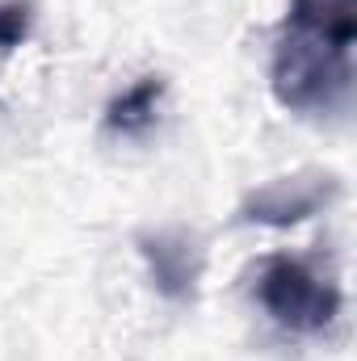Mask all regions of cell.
Returning a JSON list of instances; mask_svg holds the SVG:
<instances>
[{
  "label": "cell",
  "mask_w": 357,
  "mask_h": 361,
  "mask_svg": "<svg viewBox=\"0 0 357 361\" xmlns=\"http://www.w3.org/2000/svg\"><path fill=\"white\" fill-rule=\"evenodd\" d=\"M269 89L277 105L290 114H307V118L345 114L353 101V51L303 38L294 30H277Z\"/></svg>",
  "instance_id": "obj_1"
},
{
  "label": "cell",
  "mask_w": 357,
  "mask_h": 361,
  "mask_svg": "<svg viewBox=\"0 0 357 361\" xmlns=\"http://www.w3.org/2000/svg\"><path fill=\"white\" fill-rule=\"evenodd\" d=\"M248 277L261 311L290 336H324L341 315L337 273L311 257L269 252L248 269Z\"/></svg>",
  "instance_id": "obj_2"
},
{
  "label": "cell",
  "mask_w": 357,
  "mask_h": 361,
  "mask_svg": "<svg viewBox=\"0 0 357 361\" xmlns=\"http://www.w3.org/2000/svg\"><path fill=\"white\" fill-rule=\"evenodd\" d=\"M341 197V180L324 169H303V173H286L265 185H257L240 210L236 223H257V227H298L315 214H324L332 202Z\"/></svg>",
  "instance_id": "obj_3"
},
{
  "label": "cell",
  "mask_w": 357,
  "mask_h": 361,
  "mask_svg": "<svg viewBox=\"0 0 357 361\" xmlns=\"http://www.w3.org/2000/svg\"><path fill=\"white\" fill-rule=\"evenodd\" d=\"M135 244H139V257L147 265L156 294H164L169 302H193L202 269H206L202 240L185 227H152V231H139Z\"/></svg>",
  "instance_id": "obj_4"
},
{
  "label": "cell",
  "mask_w": 357,
  "mask_h": 361,
  "mask_svg": "<svg viewBox=\"0 0 357 361\" xmlns=\"http://www.w3.org/2000/svg\"><path fill=\"white\" fill-rule=\"evenodd\" d=\"M303 38L315 42H332V47H349L357 42V0H290L286 25Z\"/></svg>",
  "instance_id": "obj_5"
},
{
  "label": "cell",
  "mask_w": 357,
  "mask_h": 361,
  "mask_svg": "<svg viewBox=\"0 0 357 361\" xmlns=\"http://www.w3.org/2000/svg\"><path fill=\"white\" fill-rule=\"evenodd\" d=\"M164 76H139L131 89H122L105 105V130L114 139H143L156 118H160V101H164Z\"/></svg>",
  "instance_id": "obj_6"
},
{
  "label": "cell",
  "mask_w": 357,
  "mask_h": 361,
  "mask_svg": "<svg viewBox=\"0 0 357 361\" xmlns=\"http://www.w3.org/2000/svg\"><path fill=\"white\" fill-rule=\"evenodd\" d=\"M38 21L34 0H0V55H13L17 47L30 42Z\"/></svg>",
  "instance_id": "obj_7"
}]
</instances>
